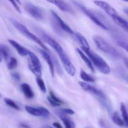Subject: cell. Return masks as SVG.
I'll list each match as a JSON object with an SVG mask.
<instances>
[{"label": "cell", "instance_id": "7", "mask_svg": "<svg viewBox=\"0 0 128 128\" xmlns=\"http://www.w3.org/2000/svg\"><path fill=\"white\" fill-rule=\"evenodd\" d=\"M41 38H42L43 41H44L46 43H47L48 44L50 45L52 48H53L54 50V51L57 52L58 54H60L62 53V52H64L63 51V49L61 47V45L58 43L56 41H55L52 38L50 37V36L47 35L46 34L44 33V32H41L40 33Z\"/></svg>", "mask_w": 128, "mask_h": 128}, {"label": "cell", "instance_id": "17", "mask_svg": "<svg viewBox=\"0 0 128 128\" xmlns=\"http://www.w3.org/2000/svg\"><path fill=\"white\" fill-rule=\"evenodd\" d=\"M76 51H77V52H78L80 56H81L82 60L84 61V62L86 63V64L87 65L88 67L89 68V69H90V70H91L92 72H94V69L93 64H92V62H91V60H90V58H89L88 56H86V55L85 54L84 52L82 50H80V49L77 48L76 49Z\"/></svg>", "mask_w": 128, "mask_h": 128}, {"label": "cell", "instance_id": "4", "mask_svg": "<svg viewBox=\"0 0 128 128\" xmlns=\"http://www.w3.org/2000/svg\"><path fill=\"white\" fill-rule=\"evenodd\" d=\"M73 2L76 5V6H78V7L80 9V10H81V11H82V12H83L84 14H85L88 16V17L90 18L91 19V20H92V21H93V22H94L96 24H97L98 26H99L100 27H101V28L103 29V30H108L107 28V26H106V25L103 23V22H101V21H100V20H99V19L98 18L96 17V16H95V15L94 14L92 13L91 11H90L89 10H88V9L86 8L85 6H84L83 5L81 4L80 3H79V2H76V1H73Z\"/></svg>", "mask_w": 128, "mask_h": 128}, {"label": "cell", "instance_id": "34", "mask_svg": "<svg viewBox=\"0 0 128 128\" xmlns=\"http://www.w3.org/2000/svg\"><path fill=\"white\" fill-rule=\"evenodd\" d=\"M12 76L14 78V79H15V80H17V81H20V76L18 73H16V72L12 73Z\"/></svg>", "mask_w": 128, "mask_h": 128}, {"label": "cell", "instance_id": "41", "mask_svg": "<svg viewBox=\"0 0 128 128\" xmlns=\"http://www.w3.org/2000/svg\"><path fill=\"white\" fill-rule=\"evenodd\" d=\"M42 128H53L51 127V126H44Z\"/></svg>", "mask_w": 128, "mask_h": 128}, {"label": "cell", "instance_id": "35", "mask_svg": "<svg viewBox=\"0 0 128 128\" xmlns=\"http://www.w3.org/2000/svg\"><path fill=\"white\" fill-rule=\"evenodd\" d=\"M52 126H53L55 128H63L62 127V126H61V125L59 123V122H53V124H52Z\"/></svg>", "mask_w": 128, "mask_h": 128}, {"label": "cell", "instance_id": "15", "mask_svg": "<svg viewBox=\"0 0 128 128\" xmlns=\"http://www.w3.org/2000/svg\"><path fill=\"white\" fill-rule=\"evenodd\" d=\"M21 89L25 97L28 99H32L34 96V93L32 91L31 86L27 83H23L21 85Z\"/></svg>", "mask_w": 128, "mask_h": 128}, {"label": "cell", "instance_id": "25", "mask_svg": "<svg viewBox=\"0 0 128 128\" xmlns=\"http://www.w3.org/2000/svg\"><path fill=\"white\" fill-rule=\"evenodd\" d=\"M36 82H37V84L38 86V87L40 88V90L42 91L44 93H46V88L45 86L44 82L43 80H42L41 77H39L37 76L36 78Z\"/></svg>", "mask_w": 128, "mask_h": 128}, {"label": "cell", "instance_id": "16", "mask_svg": "<svg viewBox=\"0 0 128 128\" xmlns=\"http://www.w3.org/2000/svg\"><path fill=\"white\" fill-rule=\"evenodd\" d=\"M28 52V55L29 56L30 58V61H31V64L32 66H34V67L38 68L41 69V62H40V60L38 58V56H36L35 54H34L33 52H31V51H29L27 50Z\"/></svg>", "mask_w": 128, "mask_h": 128}, {"label": "cell", "instance_id": "6", "mask_svg": "<svg viewBox=\"0 0 128 128\" xmlns=\"http://www.w3.org/2000/svg\"><path fill=\"white\" fill-rule=\"evenodd\" d=\"M79 84H80V86L82 88V90L90 92V93H91L92 94L94 95V96L97 98L98 101H101V100L104 98L106 96L102 91H100V90H98L95 87L89 84H87L86 83V82H81V81L79 82Z\"/></svg>", "mask_w": 128, "mask_h": 128}, {"label": "cell", "instance_id": "21", "mask_svg": "<svg viewBox=\"0 0 128 128\" xmlns=\"http://www.w3.org/2000/svg\"><path fill=\"white\" fill-rule=\"evenodd\" d=\"M60 118L62 120V122L64 124L65 128H75V124L72 121L65 117L63 115H60Z\"/></svg>", "mask_w": 128, "mask_h": 128}, {"label": "cell", "instance_id": "33", "mask_svg": "<svg viewBox=\"0 0 128 128\" xmlns=\"http://www.w3.org/2000/svg\"><path fill=\"white\" fill-rule=\"evenodd\" d=\"M48 101H49L50 104H51L52 106H54V107H58V106H61L60 104H59L56 103V102H54V101L50 97H48Z\"/></svg>", "mask_w": 128, "mask_h": 128}, {"label": "cell", "instance_id": "10", "mask_svg": "<svg viewBox=\"0 0 128 128\" xmlns=\"http://www.w3.org/2000/svg\"><path fill=\"white\" fill-rule=\"evenodd\" d=\"M51 14H52V16H53L54 19L56 20L58 25V26H60L61 30L66 31V32H68V33L71 34H73L74 33L73 31H72V29H71V28L67 24V23H66V22H64V21L61 18V17L59 16L58 14L55 11H54L53 10H51Z\"/></svg>", "mask_w": 128, "mask_h": 128}, {"label": "cell", "instance_id": "37", "mask_svg": "<svg viewBox=\"0 0 128 128\" xmlns=\"http://www.w3.org/2000/svg\"><path fill=\"white\" fill-rule=\"evenodd\" d=\"M124 12H125V13H126V14L128 16V8L124 9Z\"/></svg>", "mask_w": 128, "mask_h": 128}, {"label": "cell", "instance_id": "24", "mask_svg": "<svg viewBox=\"0 0 128 128\" xmlns=\"http://www.w3.org/2000/svg\"><path fill=\"white\" fill-rule=\"evenodd\" d=\"M121 111L122 113V118H123L124 121V124H126V126H128V114L127 110H126V107L124 103L121 104Z\"/></svg>", "mask_w": 128, "mask_h": 128}, {"label": "cell", "instance_id": "9", "mask_svg": "<svg viewBox=\"0 0 128 128\" xmlns=\"http://www.w3.org/2000/svg\"><path fill=\"white\" fill-rule=\"evenodd\" d=\"M95 4L96 6H98V7H100V8L102 9L109 16H110L111 17H113V16L117 15V12L115 10V9L114 8H112L110 4H108V2H105L103 1H99V0H96V1H94Z\"/></svg>", "mask_w": 128, "mask_h": 128}, {"label": "cell", "instance_id": "14", "mask_svg": "<svg viewBox=\"0 0 128 128\" xmlns=\"http://www.w3.org/2000/svg\"><path fill=\"white\" fill-rule=\"evenodd\" d=\"M112 18L116 24H118L119 26L122 28L124 31L128 32V22L126 20H125L124 19L121 18V16H118V14L113 16Z\"/></svg>", "mask_w": 128, "mask_h": 128}, {"label": "cell", "instance_id": "43", "mask_svg": "<svg viewBox=\"0 0 128 128\" xmlns=\"http://www.w3.org/2000/svg\"><path fill=\"white\" fill-rule=\"evenodd\" d=\"M1 94H0V97H1Z\"/></svg>", "mask_w": 128, "mask_h": 128}, {"label": "cell", "instance_id": "11", "mask_svg": "<svg viewBox=\"0 0 128 128\" xmlns=\"http://www.w3.org/2000/svg\"><path fill=\"white\" fill-rule=\"evenodd\" d=\"M36 50H37L38 52L41 55V56L43 58V59L45 60L46 63L48 64V65L49 66V68H50L51 76H52V78H54V66L52 59H51L50 54L48 53V52L46 51H45V50H41V49L37 48Z\"/></svg>", "mask_w": 128, "mask_h": 128}, {"label": "cell", "instance_id": "31", "mask_svg": "<svg viewBox=\"0 0 128 128\" xmlns=\"http://www.w3.org/2000/svg\"><path fill=\"white\" fill-rule=\"evenodd\" d=\"M61 112L66 114H70V115H73L74 114V112L72 110H71V109H67V108L62 109V110H61Z\"/></svg>", "mask_w": 128, "mask_h": 128}, {"label": "cell", "instance_id": "26", "mask_svg": "<svg viewBox=\"0 0 128 128\" xmlns=\"http://www.w3.org/2000/svg\"><path fill=\"white\" fill-rule=\"evenodd\" d=\"M17 65H18L17 60H16L15 58L12 57L10 59V60H9V62L8 63L7 66H8V68L9 70H11L16 68Z\"/></svg>", "mask_w": 128, "mask_h": 128}, {"label": "cell", "instance_id": "12", "mask_svg": "<svg viewBox=\"0 0 128 128\" xmlns=\"http://www.w3.org/2000/svg\"><path fill=\"white\" fill-rule=\"evenodd\" d=\"M48 2L52 3V4L55 5L56 7L58 8L60 10L65 12H70V13H73L74 11L72 9L62 0H46Z\"/></svg>", "mask_w": 128, "mask_h": 128}, {"label": "cell", "instance_id": "2", "mask_svg": "<svg viewBox=\"0 0 128 128\" xmlns=\"http://www.w3.org/2000/svg\"><path fill=\"white\" fill-rule=\"evenodd\" d=\"M10 21H11V22H12L13 26H14V27L18 30V31H20V32L24 35V36H25L27 38L30 39V40H31V41H34V42H35L36 43H37L38 44L40 45V46L42 48V50H45V51H49L48 48L45 46L44 44L42 42V41H41L39 38H38L37 36H35L34 34L31 33V32L28 30L27 28H26V26H24V25L22 24L21 22H18L17 20H14V19L13 18H11Z\"/></svg>", "mask_w": 128, "mask_h": 128}, {"label": "cell", "instance_id": "20", "mask_svg": "<svg viewBox=\"0 0 128 128\" xmlns=\"http://www.w3.org/2000/svg\"><path fill=\"white\" fill-rule=\"evenodd\" d=\"M0 53L2 55V58L6 61L9 60L10 55V50L4 44H0Z\"/></svg>", "mask_w": 128, "mask_h": 128}, {"label": "cell", "instance_id": "8", "mask_svg": "<svg viewBox=\"0 0 128 128\" xmlns=\"http://www.w3.org/2000/svg\"><path fill=\"white\" fill-rule=\"evenodd\" d=\"M24 8L25 10L36 20H41L43 18V13L42 11L38 7L32 4L31 2H27L25 4Z\"/></svg>", "mask_w": 128, "mask_h": 128}, {"label": "cell", "instance_id": "32", "mask_svg": "<svg viewBox=\"0 0 128 128\" xmlns=\"http://www.w3.org/2000/svg\"><path fill=\"white\" fill-rule=\"evenodd\" d=\"M118 44L121 46V48L124 49V50H126V51L128 52V44L126 42H122V41H120L118 42Z\"/></svg>", "mask_w": 128, "mask_h": 128}, {"label": "cell", "instance_id": "29", "mask_svg": "<svg viewBox=\"0 0 128 128\" xmlns=\"http://www.w3.org/2000/svg\"><path fill=\"white\" fill-rule=\"evenodd\" d=\"M50 97L52 99L54 102H56V103L59 104L61 105L62 104H63V101H61L60 99H59L58 98L56 97V96L54 95V94L52 91H50Z\"/></svg>", "mask_w": 128, "mask_h": 128}, {"label": "cell", "instance_id": "19", "mask_svg": "<svg viewBox=\"0 0 128 128\" xmlns=\"http://www.w3.org/2000/svg\"><path fill=\"white\" fill-rule=\"evenodd\" d=\"M25 110H26V111H27L29 114L32 115V116H42V112H41V107L34 108L31 107V106H25Z\"/></svg>", "mask_w": 128, "mask_h": 128}, {"label": "cell", "instance_id": "23", "mask_svg": "<svg viewBox=\"0 0 128 128\" xmlns=\"http://www.w3.org/2000/svg\"><path fill=\"white\" fill-rule=\"evenodd\" d=\"M80 77L82 79L83 81H86V82H94L95 80L90 75H89L88 74L86 73L84 70H81V72H80Z\"/></svg>", "mask_w": 128, "mask_h": 128}, {"label": "cell", "instance_id": "39", "mask_svg": "<svg viewBox=\"0 0 128 128\" xmlns=\"http://www.w3.org/2000/svg\"><path fill=\"white\" fill-rule=\"evenodd\" d=\"M16 1V2H17L18 4H21V1H20V0H15Z\"/></svg>", "mask_w": 128, "mask_h": 128}, {"label": "cell", "instance_id": "40", "mask_svg": "<svg viewBox=\"0 0 128 128\" xmlns=\"http://www.w3.org/2000/svg\"><path fill=\"white\" fill-rule=\"evenodd\" d=\"M2 55H1V54L0 53V62L2 61Z\"/></svg>", "mask_w": 128, "mask_h": 128}, {"label": "cell", "instance_id": "3", "mask_svg": "<svg viewBox=\"0 0 128 128\" xmlns=\"http://www.w3.org/2000/svg\"><path fill=\"white\" fill-rule=\"evenodd\" d=\"M94 41L96 43V46L100 49V50L102 52L107 53L111 56L115 58L120 57V54L119 52L112 47V46L108 43L104 39L98 36H95L93 37Z\"/></svg>", "mask_w": 128, "mask_h": 128}, {"label": "cell", "instance_id": "38", "mask_svg": "<svg viewBox=\"0 0 128 128\" xmlns=\"http://www.w3.org/2000/svg\"><path fill=\"white\" fill-rule=\"evenodd\" d=\"M21 126H22V127H23V128H29V126H26V125H25V124H21Z\"/></svg>", "mask_w": 128, "mask_h": 128}, {"label": "cell", "instance_id": "1", "mask_svg": "<svg viewBox=\"0 0 128 128\" xmlns=\"http://www.w3.org/2000/svg\"><path fill=\"white\" fill-rule=\"evenodd\" d=\"M84 52L86 54L91 60L92 64L94 65L98 70L104 74H108L111 72L110 66L107 64V62L102 59V57L100 55L97 54L96 52H93L90 49H82Z\"/></svg>", "mask_w": 128, "mask_h": 128}, {"label": "cell", "instance_id": "5", "mask_svg": "<svg viewBox=\"0 0 128 128\" xmlns=\"http://www.w3.org/2000/svg\"><path fill=\"white\" fill-rule=\"evenodd\" d=\"M58 56L60 57V60H61V62H62L64 68L65 70L67 72V73L71 76H74L76 72V69H75L74 66L72 65L71 60H70L68 56L66 55V54L64 52H63L62 53L58 54Z\"/></svg>", "mask_w": 128, "mask_h": 128}, {"label": "cell", "instance_id": "13", "mask_svg": "<svg viewBox=\"0 0 128 128\" xmlns=\"http://www.w3.org/2000/svg\"><path fill=\"white\" fill-rule=\"evenodd\" d=\"M9 42H10V44L16 50V51L18 52V53L21 56H26L28 55V52L27 50L23 48L22 46H21L20 44L18 43L16 41H14L12 40H8Z\"/></svg>", "mask_w": 128, "mask_h": 128}, {"label": "cell", "instance_id": "27", "mask_svg": "<svg viewBox=\"0 0 128 128\" xmlns=\"http://www.w3.org/2000/svg\"><path fill=\"white\" fill-rule=\"evenodd\" d=\"M4 102L6 104L8 105L10 107L16 110H20V108L17 105V104H16V102H14L12 100H10L9 98H4Z\"/></svg>", "mask_w": 128, "mask_h": 128}, {"label": "cell", "instance_id": "30", "mask_svg": "<svg viewBox=\"0 0 128 128\" xmlns=\"http://www.w3.org/2000/svg\"><path fill=\"white\" fill-rule=\"evenodd\" d=\"M8 1H9L10 2H11V4L13 6V7L14 8L15 10H16V11L19 12V13H21V10H20L18 4V3L16 2V1H15V0H8Z\"/></svg>", "mask_w": 128, "mask_h": 128}, {"label": "cell", "instance_id": "18", "mask_svg": "<svg viewBox=\"0 0 128 128\" xmlns=\"http://www.w3.org/2000/svg\"><path fill=\"white\" fill-rule=\"evenodd\" d=\"M73 34L74 35L76 40L80 43V45L81 46L82 49H90V46H89L87 40H86V38L82 35H81L80 33H76H76L74 32Z\"/></svg>", "mask_w": 128, "mask_h": 128}, {"label": "cell", "instance_id": "36", "mask_svg": "<svg viewBox=\"0 0 128 128\" xmlns=\"http://www.w3.org/2000/svg\"><path fill=\"white\" fill-rule=\"evenodd\" d=\"M124 62L125 65L127 66V68H128V59H124Z\"/></svg>", "mask_w": 128, "mask_h": 128}, {"label": "cell", "instance_id": "22", "mask_svg": "<svg viewBox=\"0 0 128 128\" xmlns=\"http://www.w3.org/2000/svg\"><path fill=\"white\" fill-rule=\"evenodd\" d=\"M112 121L118 126H123L124 125V121L121 118V117L117 112H114L112 116Z\"/></svg>", "mask_w": 128, "mask_h": 128}, {"label": "cell", "instance_id": "42", "mask_svg": "<svg viewBox=\"0 0 128 128\" xmlns=\"http://www.w3.org/2000/svg\"><path fill=\"white\" fill-rule=\"evenodd\" d=\"M122 1H126V2H128V0H122Z\"/></svg>", "mask_w": 128, "mask_h": 128}, {"label": "cell", "instance_id": "28", "mask_svg": "<svg viewBox=\"0 0 128 128\" xmlns=\"http://www.w3.org/2000/svg\"><path fill=\"white\" fill-rule=\"evenodd\" d=\"M29 68H30V70L32 72V73L34 74L36 76L41 77V76H42V71H41V69L34 67V66H32L31 64H29Z\"/></svg>", "mask_w": 128, "mask_h": 128}]
</instances>
